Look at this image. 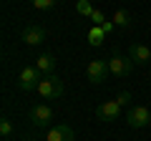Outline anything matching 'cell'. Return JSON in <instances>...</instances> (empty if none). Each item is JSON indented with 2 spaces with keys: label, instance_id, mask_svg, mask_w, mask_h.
<instances>
[{
  "label": "cell",
  "instance_id": "6da1fadb",
  "mask_svg": "<svg viewBox=\"0 0 151 141\" xmlns=\"http://www.w3.org/2000/svg\"><path fill=\"white\" fill-rule=\"evenodd\" d=\"M38 93H40V98H45V101H55V98L63 93V81H60L58 76H43V81L38 83Z\"/></svg>",
  "mask_w": 151,
  "mask_h": 141
},
{
  "label": "cell",
  "instance_id": "7a4b0ae2",
  "mask_svg": "<svg viewBox=\"0 0 151 141\" xmlns=\"http://www.w3.org/2000/svg\"><path fill=\"white\" fill-rule=\"evenodd\" d=\"M131 70H134V60L129 58V55H119L113 53L111 58H108V73L116 78H129Z\"/></svg>",
  "mask_w": 151,
  "mask_h": 141
},
{
  "label": "cell",
  "instance_id": "3957f363",
  "mask_svg": "<svg viewBox=\"0 0 151 141\" xmlns=\"http://www.w3.org/2000/svg\"><path fill=\"white\" fill-rule=\"evenodd\" d=\"M55 119V111L50 109V103H35L30 109V124L35 129H45L50 126V121Z\"/></svg>",
  "mask_w": 151,
  "mask_h": 141
},
{
  "label": "cell",
  "instance_id": "277c9868",
  "mask_svg": "<svg viewBox=\"0 0 151 141\" xmlns=\"http://www.w3.org/2000/svg\"><path fill=\"white\" fill-rule=\"evenodd\" d=\"M40 81H43L40 70H38L35 65H25V68L20 70V76H18V88H20V91H38V83Z\"/></svg>",
  "mask_w": 151,
  "mask_h": 141
},
{
  "label": "cell",
  "instance_id": "5b68a950",
  "mask_svg": "<svg viewBox=\"0 0 151 141\" xmlns=\"http://www.w3.org/2000/svg\"><path fill=\"white\" fill-rule=\"evenodd\" d=\"M126 124H129L131 129H146V126L151 124V111L146 109V106H131V109L126 111Z\"/></svg>",
  "mask_w": 151,
  "mask_h": 141
},
{
  "label": "cell",
  "instance_id": "8992f818",
  "mask_svg": "<svg viewBox=\"0 0 151 141\" xmlns=\"http://www.w3.org/2000/svg\"><path fill=\"white\" fill-rule=\"evenodd\" d=\"M86 76L91 83H103L108 78V60H91L86 65Z\"/></svg>",
  "mask_w": 151,
  "mask_h": 141
},
{
  "label": "cell",
  "instance_id": "52a82bcc",
  "mask_svg": "<svg viewBox=\"0 0 151 141\" xmlns=\"http://www.w3.org/2000/svg\"><path fill=\"white\" fill-rule=\"evenodd\" d=\"M20 40L28 45H43L45 43V28L43 25H25L20 33Z\"/></svg>",
  "mask_w": 151,
  "mask_h": 141
},
{
  "label": "cell",
  "instance_id": "ba28073f",
  "mask_svg": "<svg viewBox=\"0 0 151 141\" xmlns=\"http://www.w3.org/2000/svg\"><path fill=\"white\" fill-rule=\"evenodd\" d=\"M119 116H121V106H119L116 98H113V101H103L96 109V119L98 121H116Z\"/></svg>",
  "mask_w": 151,
  "mask_h": 141
},
{
  "label": "cell",
  "instance_id": "9c48e42d",
  "mask_svg": "<svg viewBox=\"0 0 151 141\" xmlns=\"http://www.w3.org/2000/svg\"><path fill=\"white\" fill-rule=\"evenodd\" d=\"M129 58L134 60V63H139V65H146L151 60V48L146 43H134L129 48Z\"/></svg>",
  "mask_w": 151,
  "mask_h": 141
},
{
  "label": "cell",
  "instance_id": "30bf717a",
  "mask_svg": "<svg viewBox=\"0 0 151 141\" xmlns=\"http://www.w3.org/2000/svg\"><path fill=\"white\" fill-rule=\"evenodd\" d=\"M45 141H76V134H73V129L68 124H58V126H53L48 131Z\"/></svg>",
  "mask_w": 151,
  "mask_h": 141
},
{
  "label": "cell",
  "instance_id": "8fae6325",
  "mask_svg": "<svg viewBox=\"0 0 151 141\" xmlns=\"http://www.w3.org/2000/svg\"><path fill=\"white\" fill-rule=\"evenodd\" d=\"M55 63H58V60H55L53 53H40L35 58V68L40 70V76H53L55 73Z\"/></svg>",
  "mask_w": 151,
  "mask_h": 141
},
{
  "label": "cell",
  "instance_id": "7c38bea8",
  "mask_svg": "<svg viewBox=\"0 0 151 141\" xmlns=\"http://www.w3.org/2000/svg\"><path fill=\"white\" fill-rule=\"evenodd\" d=\"M113 23L121 28H131V23H134V18H131L129 10H124V8H119V10L113 13Z\"/></svg>",
  "mask_w": 151,
  "mask_h": 141
},
{
  "label": "cell",
  "instance_id": "4fadbf2b",
  "mask_svg": "<svg viewBox=\"0 0 151 141\" xmlns=\"http://www.w3.org/2000/svg\"><path fill=\"white\" fill-rule=\"evenodd\" d=\"M103 38H106V33H103V28L93 25L91 30H88V43H91V45H96V48H98V45L103 43Z\"/></svg>",
  "mask_w": 151,
  "mask_h": 141
},
{
  "label": "cell",
  "instance_id": "5bb4252c",
  "mask_svg": "<svg viewBox=\"0 0 151 141\" xmlns=\"http://www.w3.org/2000/svg\"><path fill=\"white\" fill-rule=\"evenodd\" d=\"M76 10H78V15H88V18H91L96 8H93L91 3H88V0H78V5H76Z\"/></svg>",
  "mask_w": 151,
  "mask_h": 141
},
{
  "label": "cell",
  "instance_id": "9a60e30c",
  "mask_svg": "<svg viewBox=\"0 0 151 141\" xmlns=\"http://www.w3.org/2000/svg\"><path fill=\"white\" fill-rule=\"evenodd\" d=\"M30 5L35 10H50V8H55V0H33Z\"/></svg>",
  "mask_w": 151,
  "mask_h": 141
},
{
  "label": "cell",
  "instance_id": "2e32d148",
  "mask_svg": "<svg viewBox=\"0 0 151 141\" xmlns=\"http://www.w3.org/2000/svg\"><path fill=\"white\" fill-rule=\"evenodd\" d=\"M0 134L5 136V139H8V136L13 134V124H10L8 119H3V121H0Z\"/></svg>",
  "mask_w": 151,
  "mask_h": 141
},
{
  "label": "cell",
  "instance_id": "e0dca14e",
  "mask_svg": "<svg viewBox=\"0 0 151 141\" xmlns=\"http://www.w3.org/2000/svg\"><path fill=\"white\" fill-rule=\"evenodd\" d=\"M116 101H119V106H121V109H124V106H129V103H131V93H129V91H121Z\"/></svg>",
  "mask_w": 151,
  "mask_h": 141
},
{
  "label": "cell",
  "instance_id": "ac0fdd59",
  "mask_svg": "<svg viewBox=\"0 0 151 141\" xmlns=\"http://www.w3.org/2000/svg\"><path fill=\"white\" fill-rule=\"evenodd\" d=\"M91 20H93V23H96V25H98V28H101V25H103V23H106V18H103V13H101V10H93V15H91Z\"/></svg>",
  "mask_w": 151,
  "mask_h": 141
}]
</instances>
